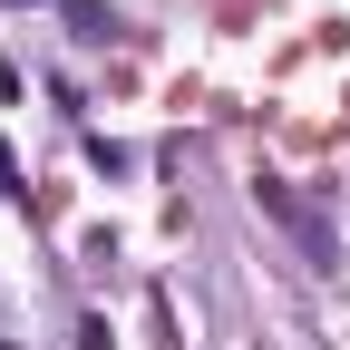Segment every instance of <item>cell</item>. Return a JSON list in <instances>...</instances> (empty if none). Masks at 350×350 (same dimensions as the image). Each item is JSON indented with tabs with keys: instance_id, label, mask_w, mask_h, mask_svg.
<instances>
[{
	"instance_id": "obj_1",
	"label": "cell",
	"mask_w": 350,
	"mask_h": 350,
	"mask_svg": "<svg viewBox=\"0 0 350 350\" xmlns=\"http://www.w3.org/2000/svg\"><path fill=\"white\" fill-rule=\"evenodd\" d=\"M253 204H262V214H273V224H282V234L301 243V262H321V273L340 262V243H331V224H321V214H312V204H301V195L282 185V175H262V185H253Z\"/></svg>"
},
{
	"instance_id": "obj_2",
	"label": "cell",
	"mask_w": 350,
	"mask_h": 350,
	"mask_svg": "<svg viewBox=\"0 0 350 350\" xmlns=\"http://www.w3.org/2000/svg\"><path fill=\"white\" fill-rule=\"evenodd\" d=\"M68 20H78V39H107V10H98V0H68Z\"/></svg>"
},
{
	"instance_id": "obj_3",
	"label": "cell",
	"mask_w": 350,
	"mask_h": 350,
	"mask_svg": "<svg viewBox=\"0 0 350 350\" xmlns=\"http://www.w3.org/2000/svg\"><path fill=\"white\" fill-rule=\"evenodd\" d=\"M0 195H20V156L10 146H0Z\"/></svg>"
},
{
	"instance_id": "obj_4",
	"label": "cell",
	"mask_w": 350,
	"mask_h": 350,
	"mask_svg": "<svg viewBox=\"0 0 350 350\" xmlns=\"http://www.w3.org/2000/svg\"><path fill=\"white\" fill-rule=\"evenodd\" d=\"M0 10H20V0H0Z\"/></svg>"
},
{
	"instance_id": "obj_5",
	"label": "cell",
	"mask_w": 350,
	"mask_h": 350,
	"mask_svg": "<svg viewBox=\"0 0 350 350\" xmlns=\"http://www.w3.org/2000/svg\"><path fill=\"white\" fill-rule=\"evenodd\" d=\"M0 350H10V340H0Z\"/></svg>"
}]
</instances>
